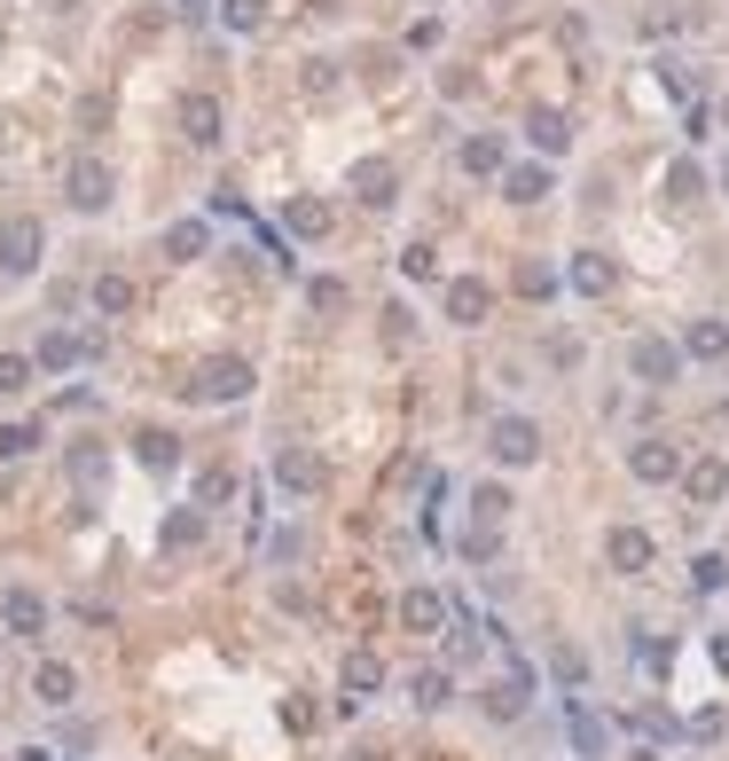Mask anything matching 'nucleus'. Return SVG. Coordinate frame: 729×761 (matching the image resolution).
<instances>
[{
	"mask_svg": "<svg viewBox=\"0 0 729 761\" xmlns=\"http://www.w3.org/2000/svg\"><path fill=\"white\" fill-rule=\"evenodd\" d=\"M487 456L502 471H533L541 463V425H533V416H494V425H487Z\"/></svg>",
	"mask_w": 729,
	"mask_h": 761,
	"instance_id": "nucleus-1",
	"label": "nucleus"
},
{
	"mask_svg": "<svg viewBox=\"0 0 729 761\" xmlns=\"http://www.w3.org/2000/svg\"><path fill=\"white\" fill-rule=\"evenodd\" d=\"M48 251V228L32 212H0V275H32Z\"/></svg>",
	"mask_w": 729,
	"mask_h": 761,
	"instance_id": "nucleus-2",
	"label": "nucleus"
},
{
	"mask_svg": "<svg viewBox=\"0 0 729 761\" xmlns=\"http://www.w3.org/2000/svg\"><path fill=\"white\" fill-rule=\"evenodd\" d=\"M259 377H251V362L243 354H220V362H205L197 369V385H189V400H212V408H228V400H243Z\"/></svg>",
	"mask_w": 729,
	"mask_h": 761,
	"instance_id": "nucleus-3",
	"label": "nucleus"
},
{
	"mask_svg": "<svg viewBox=\"0 0 729 761\" xmlns=\"http://www.w3.org/2000/svg\"><path fill=\"white\" fill-rule=\"evenodd\" d=\"M63 197H71V212H111L118 181H111V165H103V157H71V174H63Z\"/></svg>",
	"mask_w": 729,
	"mask_h": 761,
	"instance_id": "nucleus-4",
	"label": "nucleus"
},
{
	"mask_svg": "<svg viewBox=\"0 0 729 761\" xmlns=\"http://www.w3.org/2000/svg\"><path fill=\"white\" fill-rule=\"evenodd\" d=\"M345 189L369 205V212H385V205H400V165H393V157H353Z\"/></svg>",
	"mask_w": 729,
	"mask_h": 761,
	"instance_id": "nucleus-5",
	"label": "nucleus"
},
{
	"mask_svg": "<svg viewBox=\"0 0 729 761\" xmlns=\"http://www.w3.org/2000/svg\"><path fill=\"white\" fill-rule=\"evenodd\" d=\"M627 471L644 479V487H675V479H683V448L659 440V432H644V440L627 448Z\"/></svg>",
	"mask_w": 729,
	"mask_h": 761,
	"instance_id": "nucleus-6",
	"label": "nucleus"
},
{
	"mask_svg": "<svg viewBox=\"0 0 729 761\" xmlns=\"http://www.w3.org/2000/svg\"><path fill=\"white\" fill-rule=\"evenodd\" d=\"M627 369H635V385H675L683 377V346H675V337H635Z\"/></svg>",
	"mask_w": 729,
	"mask_h": 761,
	"instance_id": "nucleus-7",
	"label": "nucleus"
},
{
	"mask_svg": "<svg viewBox=\"0 0 729 761\" xmlns=\"http://www.w3.org/2000/svg\"><path fill=\"white\" fill-rule=\"evenodd\" d=\"M479 707H487L494 722H518V715L533 707V667H510L502 684H487V691H479Z\"/></svg>",
	"mask_w": 729,
	"mask_h": 761,
	"instance_id": "nucleus-8",
	"label": "nucleus"
},
{
	"mask_svg": "<svg viewBox=\"0 0 729 761\" xmlns=\"http://www.w3.org/2000/svg\"><path fill=\"white\" fill-rule=\"evenodd\" d=\"M0 621H9V636L40 644L48 636V597H40V588H9V597H0Z\"/></svg>",
	"mask_w": 729,
	"mask_h": 761,
	"instance_id": "nucleus-9",
	"label": "nucleus"
},
{
	"mask_svg": "<svg viewBox=\"0 0 729 761\" xmlns=\"http://www.w3.org/2000/svg\"><path fill=\"white\" fill-rule=\"evenodd\" d=\"M675 346H683V362H729V322H714V314H698V322H683V337H675Z\"/></svg>",
	"mask_w": 729,
	"mask_h": 761,
	"instance_id": "nucleus-10",
	"label": "nucleus"
},
{
	"mask_svg": "<svg viewBox=\"0 0 729 761\" xmlns=\"http://www.w3.org/2000/svg\"><path fill=\"white\" fill-rule=\"evenodd\" d=\"M439 306H447V322H464V330H479V322H487V306H494V291H487L479 275H455V283L439 291Z\"/></svg>",
	"mask_w": 729,
	"mask_h": 761,
	"instance_id": "nucleus-11",
	"label": "nucleus"
},
{
	"mask_svg": "<svg viewBox=\"0 0 729 761\" xmlns=\"http://www.w3.org/2000/svg\"><path fill=\"white\" fill-rule=\"evenodd\" d=\"M652 557H659V550H652L644 527H612V534H604V565H612V573H652Z\"/></svg>",
	"mask_w": 729,
	"mask_h": 761,
	"instance_id": "nucleus-12",
	"label": "nucleus"
},
{
	"mask_svg": "<svg viewBox=\"0 0 729 761\" xmlns=\"http://www.w3.org/2000/svg\"><path fill=\"white\" fill-rule=\"evenodd\" d=\"M698 197H706V165H698V157H675L667 174H659V205H667V212H690Z\"/></svg>",
	"mask_w": 729,
	"mask_h": 761,
	"instance_id": "nucleus-13",
	"label": "nucleus"
},
{
	"mask_svg": "<svg viewBox=\"0 0 729 761\" xmlns=\"http://www.w3.org/2000/svg\"><path fill=\"white\" fill-rule=\"evenodd\" d=\"M275 487L283 494H322V456L314 448H275Z\"/></svg>",
	"mask_w": 729,
	"mask_h": 761,
	"instance_id": "nucleus-14",
	"label": "nucleus"
},
{
	"mask_svg": "<svg viewBox=\"0 0 729 761\" xmlns=\"http://www.w3.org/2000/svg\"><path fill=\"white\" fill-rule=\"evenodd\" d=\"M494 181H502V197H510V205H541V197L558 189V174H550V165H541V157H533V165H502Z\"/></svg>",
	"mask_w": 729,
	"mask_h": 761,
	"instance_id": "nucleus-15",
	"label": "nucleus"
},
{
	"mask_svg": "<svg viewBox=\"0 0 729 761\" xmlns=\"http://www.w3.org/2000/svg\"><path fill=\"white\" fill-rule=\"evenodd\" d=\"M525 142H533V157H541V165H558V157L573 149V126H565V111H533V118H525Z\"/></svg>",
	"mask_w": 729,
	"mask_h": 761,
	"instance_id": "nucleus-16",
	"label": "nucleus"
},
{
	"mask_svg": "<svg viewBox=\"0 0 729 761\" xmlns=\"http://www.w3.org/2000/svg\"><path fill=\"white\" fill-rule=\"evenodd\" d=\"M400 628L408 636H439L447 628V597H439V588H408V597H400Z\"/></svg>",
	"mask_w": 729,
	"mask_h": 761,
	"instance_id": "nucleus-17",
	"label": "nucleus"
},
{
	"mask_svg": "<svg viewBox=\"0 0 729 761\" xmlns=\"http://www.w3.org/2000/svg\"><path fill=\"white\" fill-rule=\"evenodd\" d=\"M86 354H95V346H86V337H71V330H48V337H40V354H32V369L63 377V369H79Z\"/></svg>",
	"mask_w": 729,
	"mask_h": 761,
	"instance_id": "nucleus-18",
	"label": "nucleus"
},
{
	"mask_svg": "<svg viewBox=\"0 0 729 761\" xmlns=\"http://www.w3.org/2000/svg\"><path fill=\"white\" fill-rule=\"evenodd\" d=\"M157 550H165V557H189V550H205V502H197V511H173V519L157 527Z\"/></svg>",
	"mask_w": 729,
	"mask_h": 761,
	"instance_id": "nucleus-19",
	"label": "nucleus"
},
{
	"mask_svg": "<svg viewBox=\"0 0 729 761\" xmlns=\"http://www.w3.org/2000/svg\"><path fill=\"white\" fill-rule=\"evenodd\" d=\"M32 699H40V707H71V699H79V667H63V659H40V675H32Z\"/></svg>",
	"mask_w": 729,
	"mask_h": 761,
	"instance_id": "nucleus-20",
	"label": "nucleus"
},
{
	"mask_svg": "<svg viewBox=\"0 0 729 761\" xmlns=\"http://www.w3.org/2000/svg\"><path fill=\"white\" fill-rule=\"evenodd\" d=\"M180 134H189L197 149H212L220 142V103L212 95H180Z\"/></svg>",
	"mask_w": 729,
	"mask_h": 761,
	"instance_id": "nucleus-21",
	"label": "nucleus"
},
{
	"mask_svg": "<svg viewBox=\"0 0 729 761\" xmlns=\"http://www.w3.org/2000/svg\"><path fill=\"white\" fill-rule=\"evenodd\" d=\"M377 684H385V667H377V651H353V659H345V699H337V707L353 715V707H361V699H369Z\"/></svg>",
	"mask_w": 729,
	"mask_h": 761,
	"instance_id": "nucleus-22",
	"label": "nucleus"
},
{
	"mask_svg": "<svg viewBox=\"0 0 729 761\" xmlns=\"http://www.w3.org/2000/svg\"><path fill=\"white\" fill-rule=\"evenodd\" d=\"M683 479H690V502H698V511L729 494V463H721V456H698V463H690Z\"/></svg>",
	"mask_w": 729,
	"mask_h": 761,
	"instance_id": "nucleus-23",
	"label": "nucleus"
},
{
	"mask_svg": "<svg viewBox=\"0 0 729 761\" xmlns=\"http://www.w3.org/2000/svg\"><path fill=\"white\" fill-rule=\"evenodd\" d=\"M283 228H291L299 243H322V236H330V205H314V197H291V205H283Z\"/></svg>",
	"mask_w": 729,
	"mask_h": 761,
	"instance_id": "nucleus-24",
	"label": "nucleus"
},
{
	"mask_svg": "<svg viewBox=\"0 0 729 761\" xmlns=\"http://www.w3.org/2000/svg\"><path fill=\"white\" fill-rule=\"evenodd\" d=\"M581 299H604L612 291V260H604V251H573V275H565Z\"/></svg>",
	"mask_w": 729,
	"mask_h": 761,
	"instance_id": "nucleus-25",
	"label": "nucleus"
},
{
	"mask_svg": "<svg viewBox=\"0 0 729 761\" xmlns=\"http://www.w3.org/2000/svg\"><path fill=\"white\" fill-rule=\"evenodd\" d=\"M502 165H510V157H502V142H494V134H471V142H464V174H471V181H494Z\"/></svg>",
	"mask_w": 729,
	"mask_h": 761,
	"instance_id": "nucleus-26",
	"label": "nucleus"
},
{
	"mask_svg": "<svg viewBox=\"0 0 729 761\" xmlns=\"http://www.w3.org/2000/svg\"><path fill=\"white\" fill-rule=\"evenodd\" d=\"M604 738H612V730H604V715H596L589 699H573V753H589V761H596V753H604Z\"/></svg>",
	"mask_w": 729,
	"mask_h": 761,
	"instance_id": "nucleus-27",
	"label": "nucleus"
},
{
	"mask_svg": "<svg viewBox=\"0 0 729 761\" xmlns=\"http://www.w3.org/2000/svg\"><path fill=\"white\" fill-rule=\"evenodd\" d=\"M205 243H212V228H205V220H173V228H165V260H197Z\"/></svg>",
	"mask_w": 729,
	"mask_h": 761,
	"instance_id": "nucleus-28",
	"label": "nucleus"
},
{
	"mask_svg": "<svg viewBox=\"0 0 729 761\" xmlns=\"http://www.w3.org/2000/svg\"><path fill=\"white\" fill-rule=\"evenodd\" d=\"M134 456H142V463H149V471H173V463H180V440H173V432H157V425H149V432H134Z\"/></svg>",
	"mask_w": 729,
	"mask_h": 761,
	"instance_id": "nucleus-29",
	"label": "nucleus"
},
{
	"mask_svg": "<svg viewBox=\"0 0 729 761\" xmlns=\"http://www.w3.org/2000/svg\"><path fill=\"white\" fill-rule=\"evenodd\" d=\"M502 519H510V487H494V479L471 487V527H502Z\"/></svg>",
	"mask_w": 729,
	"mask_h": 761,
	"instance_id": "nucleus-30",
	"label": "nucleus"
},
{
	"mask_svg": "<svg viewBox=\"0 0 729 761\" xmlns=\"http://www.w3.org/2000/svg\"><path fill=\"white\" fill-rule=\"evenodd\" d=\"M408 699H416L424 715H431V707H447V667H416V675H408Z\"/></svg>",
	"mask_w": 729,
	"mask_h": 761,
	"instance_id": "nucleus-31",
	"label": "nucleus"
},
{
	"mask_svg": "<svg viewBox=\"0 0 729 761\" xmlns=\"http://www.w3.org/2000/svg\"><path fill=\"white\" fill-rule=\"evenodd\" d=\"M95 314H134V283L126 275H95Z\"/></svg>",
	"mask_w": 729,
	"mask_h": 761,
	"instance_id": "nucleus-32",
	"label": "nucleus"
},
{
	"mask_svg": "<svg viewBox=\"0 0 729 761\" xmlns=\"http://www.w3.org/2000/svg\"><path fill=\"white\" fill-rule=\"evenodd\" d=\"M32 448H40V425H32V416L0 425V463H17V456H32Z\"/></svg>",
	"mask_w": 729,
	"mask_h": 761,
	"instance_id": "nucleus-33",
	"label": "nucleus"
},
{
	"mask_svg": "<svg viewBox=\"0 0 729 761\" xmlns=\"http://www.w3.org/2000/svg\"><path fill=\"white\" fill-rule=\"evenodd\" d=\"M345 299H353V291H345L337 275H314V283H306V306H314V314H345Z\"/></svg>",
	"mask_w": 729,
	"mask_h": 761,
	"instance_id": "nucleus-34",
	"label": "nucleus"
},
{
	"mask_svg": "<svg viewBox=\"0 0 729 761\" xmlns=\"http://www.w3.org/2000/svg\"><path fill=\"white\" fill-rule=\"evenodd\" d=\"M220 24L228 32H259L267 24V0H220Z\"/></svg>",
	"mask_w": 729,
	"mask_h": 761,
	"instance_id": "nucleus-35",
	"label": "nucleus"
},
{
	"mask_svg": "<svg viewBox=\"0 0 729 761\" xmlns=\"http://www.w3.org/2000/svg\"><path fill=\"white\" fill-rule=\"evenodd\" d=\"M400 275H408V283H439V251H431V243H408V251H400Z\"/></svg>",
	"mask_w": 729,
	"mask_h": 761,
	"instance_id": "nucleus-36",
	"label": "nucleus"
},
{
	"mask_svg": "<svg viewBox=\"0 0 729 761\" xmlns=\"http://www.w3.org/2000/svg\"><path fill=\"white\" fill-rule=\"evenodd\" d=\"M103 471H111L103 448H71V479H79V487H103Z\"/></svg>",
	"mask_w": 729,
	"mask_h": 761,
	"instance_id": "nucleus-37",
	"label": "nucleus"
},
{
	"mask_svg": "<svg viewBox=\"0 0 729 761\" xmlns=\"http://www.w3.org/2000/svg\"><path fill=\"white\" fill-rule=\"evenodd\" d=\"M40 369H32V354H0V393H24Z\"/></svg>",
	"mask_w": 729,
	"mask_h": 761,
	"instance_id": "nucleus-38",
	"label": "nucleus"
},
{
	"mask_svg": "<svg viewBox=\"0 0 729 761\" xmlns=\"http://www.w3.org/2000/svg\"><path fill=\"white\" fill-rule=\"evenodd\" d=\"M721 581H729V557H698V565H690V588H698V597H714Z\"/></svg>",
	"mask_w": 729,
	"mask_h": 761,
	"instance_id": "nucleus-39",
	"label": "nucleus"
},
{
	"mask_svg": "<svg viewBox=\"0 0 729 761\" xmlns=\"http://www.w3.org/2000/svg\"><path fill=\"white\" fill-rule=\"evenodd\" d=\"M494 550H502V527H471V534H464V557H471V565H487Z\"/></svg>",
	"mask_w": 729,
	"mask_h": 761,
	"instance_id": "nucleus-40",
	"label": "nucleus"
},
{
	"mask_svg": "<svg viewBox=\"0 0 729 761\" xmlns=\"http://www.w3.org/2000/svg\"><path fill=\"white\" fill-rule=\"evenodd\" d=\"M518 291H525V299H550V291H558V275L541 268V260H525V268H518Z\"/></svg>",
	"mask_w": 729,
	"mask_h": 761,
	"instance_id": "nucleus-41",
	"label": "nucleus"
},
{
	"mask_svg": "<svg viewBox=\"0 0 729 761\" xmlns=\"http://www.w3.org/2000/svg\"><path fill=\"white\" fill-rule=\"evenodd\" d=\"M667 659H675V644H659V636L635 644V667H644V675H667Z\"/></svg>",
	"mask_w": 729,
	"mask_h": 761,
	"instance_id": "nucleus-42",
	"label": "nucleus"
},
{
	"mask_svg": "<svg viewBox=\"0 0 729 761\" xmlns=\"http://www.w3.org/2000/svg\"><path fill=\"white\" fill-rule=\"evenodd\" d=\"M690 738H698V746H714V738H721V707H706V715H690Z\"/></svg>",
	"mask_w": 729,
	"mask_h": 761,
	"instance_id": "nucleus-43",
	"label": "nucleus"
},
{
	"mask_svg": "<svg viewBox=\"0 0 729 761\" xmlns=\"http://www.w3.org/2000/svg\"><path fill=\"white\" fill-rule=\"evenodd\" d=\"M714 667H721V675H729V628H721V636H714Z\"/></svg>",
	"mask_w": 729,
	"mask_h": 761,
	"instance_id": "nucleus-44",
	"label": "nucleus"
},
{
	"mask_svg": "<svg viewBox=\"0 0 729 761\" xmlns=\"http://www.w3.org/2000/svg\"><path fill=\"white\" fill-rule=\"evenodd\" d=\"M17 761H55V753H48V746H32V753H17Z\"/></svg>",
	"mask_w": 729,
	"mask_h": 761,
	"instance_id": "nucleus-45",
	"label": "nucleus"
},
{
	"mask_svg": "<svg viewBox=\"0 0 729 761\" xmlns=\"http://www.w3.org/2000/svg\"><path fill=\"white\" fill-rule=\"evenodd\" d=\"M48 9H55V17H71V9H79V0H48Z\"/></svg>",
	"mask_w": 729,
	"mask_h": 761,
	"instance_id": "nucleus-46",
	"label": "nucleus"
},
{
	"mask_svg": "<svg viewBox=\"0 0 729 761\" xmlns=\"http://www.w3.org/2000/svg\"><path fill=\"white\" fill-rule=\"evenodd\" d=\"M627 761H659V753H652V746H644V753H627Z\"/></svg>",
	"mask_w": 729,
	"mask_h": 761,
	"instance_id": "nucleus-47",
	"label": "nucleus"
},
{
	"mask_svg": "<svg viewBox=\"0 0 729 761\" xmlns=\"http://www.w3.org/2000/svg\"><path fill=\"white\" fill-rule=\"evenodd\" d=\"M721 197H729V157H721Z\"/></svg>",
	"mask_w": 729,
	"mask_h": 761,
	"instance_id": "nucleus-48",
	"label": "nucleus"
},
{
	"mask_svg": "<svg viewBox=\"0 0 729 761\" xmlns=\"http://www.w3.org/2000/svg\"><path fill=\"white\" fill-rule=\"evenodd\" d=\"M345 761H377V753H345Z\"/></svg>",
	"mask_w": 729,
	"mask_h": 761,
	"instance_id": "nucleus-49",
	"label": "nucleus"
},
{
	"mask_svg": "<svg viewBox=\"0 0 729 761\" xmlns=\"http://www.w3.org/2000/svg\"><path fill=\"white\" fill-rule=\"evenodd\" d=\"M424 9H439V0H424Z\"/></svg>",
	"mask_w": 729,
	"mask_h": 761,
	"instance_id": "nucleus-50",
	"label": "nucleus"
}]
</instances>
